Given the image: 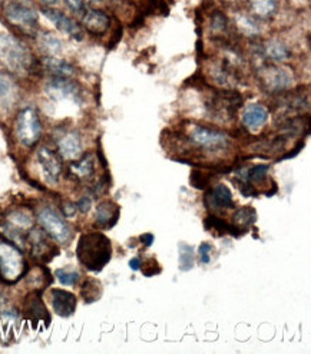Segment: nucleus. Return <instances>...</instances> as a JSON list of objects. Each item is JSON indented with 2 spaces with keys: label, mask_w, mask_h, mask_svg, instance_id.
I'll use <instances>...</instances> for the list:
<instances>
[{
  "label": "nucleus",
  "mask_w": 311,
  "mask_h": 354,
  "mask_svg": "<svg viewBox=\"0 0 311 354\" xmlns=\"http://www.w3.org/2000/svg\"><path fill=\"white\" fill-rule=\"evenodd\" d=\"M76 257L89 271H101L112 257L111 240L102 232L84 234L77 241Z\"/></svg>",
  "instance_id": "f257e3e1"
},
{
  "label": "nucleus",
  "mask_w": 311,
  "mask_h": 354,
  "mask_svg": "<svg viewBox=\"0 0 311 354\" xmlns=\"http://www.w3.org/2000/svg\"><path fill=\"white\" fill-rule=\"evenodd\" d=\"M0 59L15 73H26L33 66V56L25 44L9 33H0Z\"/></svg>",
  "instance_id": "f03ea898"
},
{
  "label": "nucleus",
  "mask_w": 311,
  "mask_h": 354,
  "mask_svg": "<svg viewBox=\"0 0 311 354\" xmlns=\"http://www.w3.org/2000/svg\"><path fill=\"white\" fill-rule=\"evenodd\" d=\"M3 15L6 21L26 33H35L37 29V13L23 0H6L3 3Z\"/></svg>",
  "instance_id": "7ed1b4c3"
},
{
  "label": "nucleus",
  "mask_w": 311,
  "mask_h": 354,
  "mask_svg": "<svg viewBox=\"0 0 311 354\" xmlns=\"http://www.w3.org/2000/svg\"><path fill=\"white\" fill-rule=\"evenodd\" d=\"M25 272V260L19 248L10 243H0V277L5 283H16Z\"/></svg>",
  "instance_id": "20e7f679"
},
{
  "label": "nucleus",
  "mask_w": 311,
  "mask_h": 354,
  "mask_svg": "<svg viewBox=\"0 0 311 354\" xmlns=\"http://www.w3.org/2000/svg\"><path fill=\"white\" fill-rule=\"evenodd\" d=\"M15 132L19 142L25 147H33L41 140L42 124L33 108H25L19 112L15 124Z\"/></svg>",
  "instance_id": "39448f33"
},
{
  "label": "nucleus",
  "mask_w": 311,
  "mask_h": 354,
  "mask_svg": "<svg viewBox=\"0 0 311 354\" xmlns=\"http://www.w3.org/2000/svg\"><path fill=\"white\" fill-rule=\"evenodd\" d=\"M189 141L205 151H221L228 147L229 136L223 131L196 125L189 131Z\"/></svg>",
  "instance_id": "423d86ee"
},
{
  "label": "nucleus",
  "mask_w": 311,
  "mask_h": 354,
  "mask_svg": "<svg viewBox=\"0 0 311 354\" xmlns=\"http://www.w3.org/2000/svg\"><path fill=\"white\" fill-rule=\"evenodd\" d=\"M37 220L52 239L59 243H68L72 237V231L68 223L50 207H44L37 211Z\"/></svg>",
  "instance_id": "0eeeda50"
},
{
  "label": "nucleus",
  "mask_w": 311,
  "mask_h": 354,
  "mask_svg": "<svg viewBox=\"0 0 311 354\" xmlns=\"http://www.w3.org/2000/svg\"><path fill=\"white\" fill-rule=\"evenodd\" d=\"M46 93L57 102H72L79 105L82 102V91L69 77H52L45 86Z\"/></svg>",
  "instance_id": "6e6552de"
},
{
  "label": "nucleus",
  "mask_w": 311,
  "mask_h": 354,
  "mask_svg": "<svg viewBox=\"0 0 311 354\" xmlns=\"http://www.w3.org/2000/svg\"><path fill=\"white\" fill-rule=\"evenodd\" d=\"M261 82L271 92H281L293 86L294 76L287 68L268 66L261 71Z\"/></svg>",
  "instance_id": "1a4fd4ad"
},
{
  "label": "nucleus",
  "mask_w": 311,
  "mask_h": 354,
  "mask_svg": "<svg viewBox=\"0 0 311 354\" xmlns=\"http://www.w3.org/2000/svg\"><path fill=\"white\" fill-rule=\"evenodd\" d=\"M36 158L48 183L56 184L59 181L62 175V162L55 151L48 147H41L36 152Z\"/></svg>",
  "instance_id": "9d476101"
},
{
  "label": "nucleus",
  "mask_w": 311,
  "mask_h": 354,
  "mask_svg": "<svg viewBox=\"0 0 311 354\" xmlns=\"http://www.w3.org/2000/svg\"><path fill=\"white\" fill-rule=\"evenodd\" d=\"M240 102H241V97L237 93L234 92L231 93V91H225V92L223 91L214 96L212 101L209 102L211 113L214 116H221L224 120H227V118H232V115L237 112Z\"/></svg>",
  "instance_id": "9b49d317"
},
{
  "label": "nucleus",
  "mask_w": 311,
  "mask_h": 354,
  "mask_svg": "<svg viewBox=\"0 0 311 354\" xmlns=\"http://www.w3.org/2000/svg\"><path fill=\"white\" fill-rule=\"evenodd\" d=\"M56 145L66 160H76L82 153L81 136L70 129H62L56 133Z\"/></svg>",
  "instance_id": "f8f14e48"
},
{
  "label": "nucleus",
  "mask_w": 311,
  "mask_h": 354,
  "mask_svg": "<svg viewBox=\"0 0 311 354\" xmlns=\"http://www.w3.org/2000/svg\"><path fill=\"white\" fill-rule=\"evenodd\" d=\"M42 13L49 19V21L59 29L61 32H64L65 35L70 36L75 41H82L84 39V32L81 29V26L77 25L73 19H70L69 16L64 15L59 10H55L50 8H45L42 9Z\"/></svg>",
  "instance_id": "ddd939ff"
},
{
  "label": "nucleus",
  "mask_w": 311,
  "mask_h": 354,
  "mask_svg": "<svg viewBox=\"0 0 311 354\" xmlns=\"http://www.w3.org/2000/svg\"><path fill=\"white\" fill-rule=\"evenodd\" d=\"M50 303L53 311L59 317H70L76 310L77 300L75 294L62 290V288H52L50 291Z\"/></svg>",
  "instance_id": "4468645a"
},
{
  "label": "nucleus",
  "mask_w": 311,
  "mask_h": 354,
  "mask_svg": "<svg viewBox=\"0 0 311 354\" xmlns=\"http://www.w3.org/2000/svg\"><path fill=\"white\" fill-rule=\"evenodd\" d=\"M204 204L207 205L208 209H214V211L231 208L234 205V201H232V192L227 185L218 184L212 189L207 191L204 196Z\"/></svg>",
  "instance_id": "2eb2a0df"
},
{
  "label": "nucleus",
  "mask_w": 311,
  "mask_h": 354,
  "mask_svg": "<svg viewBox=\"0 0 311 354\" xmlns=\"http://www.w3.org/2000/svg\"><path fill=\"white\" fill-rule=\"evenodd\" d=\"M268 109L261 105V104H248L241 115V121L244 124L245 128L251 129V131H256L260 129L263 125H265V122L268 121Z\"/></svg>",
  "instance_id": "dca6fc26"
},
{
  "label": "nucleus",
  "mask_w": 311,
  "mask_h": 354,
  "mask_svg": "<svg viewBox=\"0 0 311 354\" xmlns=\"http://www.w3.org/2000/svg\"><path fill=\"white\" fill-rule=\"evenodd\" d=\"M25 314L30 323H33L35 327H37L39 323H45V326H49L50 316L37 294H30V296L25 301Z\"/></svg>",
  "instance_id": "f3484780"
},
{
  "label": "nucleus",
  "mask_w": 311,
  "mask_h": 354,
  "mask_svg": "<svg viewBox=\"0 0 311 354\" xmlns=\"http://www.w3.org/2000/svg\"><path fill=\"white\" fill-rule=\"evenodd\" d=\"M19 97V88L13 77L0 71V108L5 111H10Z\"/></svg>",
  "instance_id": "a211bd4d"
},
{
  "label": "nucleus",
  "mask_w": 311,
  "mask_h": 354,
  "mask_svg": "<svg viewBox=\"0 0 311 354\" xmlns=\"http://www.w3.org/2000/svg\"><path fill=\"white\" fill-rule=\"evenodd\" d=\"M120 214H121V208L118 204H115L113 201H109V200L102 201L98 207H96V212H95L96 224L104 228H111L118 223Z\"/></svg>",
  "instance_id": "6ab92c4d"
},
{
  "label": "nucleus",
  "mask_w": 311,
  "mask_h": 354,
  "mask_svg": "<svg viewBox=\"0 0 311 354\" xmlns=\"http://www.w3.org/2000/svg\"><path fill=\"white\" fill-rule=\"evenodd\" d=\"M82 24L93 35H102L109 28V17L102 10L85 9L82 13Z\"/></svg>",
  "instance_id": "aec40b11"
},
{
  "label": "nucleus",
  "mask_w": 311,
  "mask_h": 354,
  "mask_svg": "<svg viewBox=\"0 0 311 354\" xmlns=\"http://www.w3.org/2000/svg\"><path fill=\"white\" fill-rule=\"evenodd\" d=\"M29 244L33 257L45 261H49L53 257V254L50 252L53 250V245L49 243L46 235L42 231L33 230L29 235Z\"/></svg>",
  "instance_id": "412c9836"
},
{
  "label": "nucleus",
  "mask_w": 311,
  "mask_h": 354,
  "mask_svg": "<svg viewBox=\"0 0 311 354\" xmlns=\"http://www.w3.org/2000/svg\"><path fill=\"white\" fill-rule=\"evenodd\" d=\"M205 228L211 232L214 231L216 232V235L229 234V235H232V237H241V235L244 234L236 225L227 223L225 220H223L220 217H216V215H209V217L205 220Z\"/></svg>",
  "instance_id": "4be33fe9"
},
{
  "label": "nucleus",
  "mask_w": 311,
  "mask_h": 354,
  "mask_svg": "<svg viewBox=\"0 0 311 354\" xmlns=\"http://www.w3.org/2000/svg\"><path fill=\"white\" fill-rule=\"evenodd\" d=\"M232 225H236L240 231L244 234L248 231V228L257 221V211L256 208H252L251 205L248 207H241L236 209L234 215H232Z\"/></svg>",
  "instance_id": "5701e85b"
},
{
  "label": "nucleus",
  "mask_w": 311,
  "mask_h": 354,
  "mask_svg": "<svg viewBox=\"0 0 311 354\" xmlns=\"http://www.w3.org/2000/svg\"><path fill=\"white\" fill-rule=\"evenodd\" d=\"M45 68L55 76V77H70L75 72L73 66L64 61V59H59L56 56H49L45 59Z\"/></svg>",
  "instance_id": "b1692460"
},
{
  "label": "nucleus",
  "mask_w": 311,
  "mask_h": 354,
  "mask_svg": "<svg viewBox=\"0 0 311 354\" xmlns=\"http://www.w3.org/2000/svg\"><path fill=\"white\" fill-rule=\"evenodd\" d=\"M95 171V160L93 155L86 153L82 160L73 162L70 165V174L79 180H88L93 175Z\"/></svg>",
  "instance_id": "393cba45"
},
{
  "label": "nucleus",
  "mask_w": 311,
  "mask_h": 354,
  "mask_svg": "<svg viewBox=\"0 0 311 354\" xmlns=\"http://www.w3.org/2000/svg\"><path fill=\"white\" fill-rule=\"evenodd\" d=\"M37 42L39 46L50 56H56L62 52V42L59 41V37H56L52 33H39Z\"/></svg>",
  "instance_id": "a878e982"
},
{
  "label": "nucleus",
  "mask_w": 311,
  "mask_h": 354,
  "mask_svg": "<svg viewBox=\"0 0 311 354\" xmlns=\"http://www.w3.org/2000/svg\"><path fill=\"white\" fill-rule=\"evenodd\" d=\"M265 53L268 57L273 59L276 62H281V61H287L291 56L290 49L280 41H270L265 45Z\"/></svg>",
  "instance_id": "bb28decb"
},
{
  "label": "nucleus",
  "mask_w": 311,
  "mask_h": 354,
  "mask_svg": "<svg viewBox=\"0 0 311 354\" xmlns=\"http://www.w3.org/2000/svg\"><path fill=\"white\" fill-rule=\"evenodd\" d=\"M102 296V284L95 279H88L82 287V297L86 303H93Z\"/></svg>",
  "instance_id": "cd10ccee"
},
{
  "label": "nucleus",
  "mask_w": 311,
  "mask_h": 354,
  "mask_svg": "<svg viewBox=\"0 0 311 354\" xmlns=\"http://www.w3.org/2000/svg\"><path fill=\"white\" fill-rule=\"evenodd\" d=\"M251 9L260 17H270L277 12V0H251Z\"/></svg>",
  "instance_id": "c85d7f7f"
},
{
  "label": "nucleus",
  "mask_w": 311,
  "mask_h": 354,
  "mask_svg": "<svg viewBox=\"0 0 311 354\" xmlns=\"http://www.w3.org/2000/svg\"><path fill=\"white\" fill-rule=\"evenodd\" d=\"M194 261H196V257H194V248L187 244V243H180L178 244V263H180V270L181 271H189L194 267Z\"/></svg>",
  "instance_id": "c756f323"
},
{
  "label": "nucleus",
  "mask_w": 311,
  "mask_h": 354,
  "mask_svg": "<svg viewBox=\"0 0 311 354\" xmlns=\"http://www.w3.org/2000/svg\"><path fill=\"white\" fill-rule=\"evenodd\" d=\"M237 26L240 30L248 36H254L260 33V25L256 21L254 17H251L248 15H240L237 16Z\"/></svg>",
  "instance_id": "7c9ffc66"
},
{
  "label": "nucleus",
  "mask_w": 311,
  "mask_h": 354,
  "mask_svg": "<svg viewBox=\"0 0 311 354\" xmlns=\"http://www.w3.org/2000/svg\"><path fill=\"white\" fill-rule=\"evenodd\" d=\"M268 176V167L267 165H256L252 168H247V180L252 185L263 184Z\"/></svg>",
  "instance_id": "2f4dec72"
},
{
  "label": "nucleus",
  "mask_w": 311,
  "mask_h": 354,
  "mask_svg": "<svg viewBox=\"0 0 311 354\" xmlns=\"http://www.w3.org/2000/svg\"><path fill=\"white\" fill-rule=\"evenodd\" d=\"M9 220H10L12 225H15L17 228H29L32 225V223H33L32 215L29 212H26V211H22V209L12 212L9 215Z\"/></svg>",
  "instance_id": "473e14b6"
},
{
  "label": "nucleus",
  "mask_w": 311,
  "mask_h": 354,
  "mask_svg": "<svg viewBox=\"0 0 311 354\" xmlns=\"http://www.w3.org/2000/svg\"><path fill=\"white\" fill-rule=\"evenodd\" d=\"M55 275H56V279L59 280V283L64 286H75L77 283V280H79V274H77L76 271H72V270H66V268L56 270Z\"/></svg>",
  "instance_id": "72a5a7b5"
},
{
  "label": "nucleus",
  "mask_w": 311,
  "mask_h": 354,
  "mask_svg": "<svg viewBox=\"0 0 311 354\" xmlns=\"http://www.w3.org/2000/svg\"><path fill=\"white\" fill-rule=\"evenodd\" d=\"M211 176L207 175L205 172H200V171H194L191 174V185L197 189H205L209 185Z\"/></svg>",
  "instance_id": "f704fd0d"
},
{
  "label": "nucleus",
  "mask_w": 311,
  "mask_h": 354,
  "mask_svg": "<svg viewBox=\"0 0 311 354\" xmlns=\"http://www.w3.org/2000/svg\"><path fill=\"white\" fill-rule=\"evenodd\" d=\"M141 270L147 277H152V275H157L161 272V267L155 259H149L145 263H141Z\"/></svg>",
  "instance_id": "c9c22d12"
},
{
  "label": "nucleus",
  "mask_w": 311,
  "mask_h": 354,
  "mask_svg": "<svg viewBox=\"0 0 311 354\" xmlns=\"http://www.w3.org/2000/svg\"><path fill=\"white\" fill-rule=\"evenodd\" d=\"M212 252H214V247L209 243H202L198 248V255H200V261L202 264H209L211 257H212Z\"/></svg>",
  "instance_id": "e433bc0d"
},
{
  "label": "nucleus",
  "mask_w": 311,
  "mask_h": 354,
  "mask_svg": "<svg viewBox=\"0 0 311 354\" xmlns=\"http://www.w3.org/2000/svg\"><path fill=\"white\" fill-rule=\"evenodd\" d=\"M65 2H66L68 8H69L72 12L77 13V15H82V13L85 12V9H86L84 0H65Z\"/></svg>",
  "instance_id": "4c0bfd02"
},
{
  "label": "nucleus",
  "mask_w": 311,
  "mask_h": 354,
  "mask_svg": "<svg viewBox=\"0 0 311 354\" xmlns=\"http://www.w3.org/2000/svg\"><path fill=\"white\" fill-rule=\"evenodd\" d=\"M212 29L214 30H224L225 28H227V21H225V17L224 16H221V15H216L214 16V19H212Z\"/></svg>",
  "instance_id": "58836bf2"
},
{
  "label": "nucleus",
  "mask_w": 311,
  "mask_h": 354,
  "mask_svg": "<svg viewBox=\"0 0 311 354\" xmlns=\"http://www.w3.org/2000/svg\"><path fill=\"white\" fill-rule=\"evenodd\" d=\"M91 207H92V201H91V198H88V196H82V198L76 204V208L84 214H86L91 209Z\"/></svg>",
  "instance_id": "ea45409f"
},
{
  "label": "nucleus",
  "mask_w": 311,
  "mask_h": 354,
  "mask_svg": "<svg viewBox=\"0 0 311 354\" xmlns=\"http://www.w3.org/2000/svg\"><path fill=\"white\" fill-rule=\"evenodd\" d=\"M76 205L75 204H72V203H66L65 205H64V215L65 217H68V218H70V217H73V215L76 214Z\"/></svg>",
  "instance_id": "a19ab883"
},
{
  "label": "nucleus",
  "mask_w": 311,
  "mask_h": 354,
  "mask_svg": "<svg viewBox=\"0 0 311 354\" xmlns=\"http://www.w3.org/2000/svg\"><path fill=\"white\" fill-rule=\"evenodd\" d=\"M141 240H142V243H144L147 247H149V245H152L153 235H152V234H144V235H141Z\"/></svg>",
  "instance_id": "79ce46f5"
},
{
  "label": "nucleus",
  "mask_w": 311,
  "mask_h": 354,
  "mask_svg": "<svg viewBox=\"0 0 311 354\" xmlns=\"http://www.w3.org/2000/svg\"><path fill=\"white\" fill-rule=\"evenodd\" d=\"M129 267H131V270H133V271L141 270V260H140V259H132V260L129 261Z\"/></svg>",
  "instance_id": "37998d69"
},
{
  "label": "nucleus",
  "mask_w": 311,
  "mask_h": 354,
  "mask_svg": "<svg viewBox=\"0 0 311 354\" xmlns=\"http://www.w3.org/2000/svg\"><path fill=\"white\" fill-rule=\"evenodd\" d=\"M44 2L48 3V5H55V3L59 2V0H44Z\"/></svg>",
  "instance_id": "c03bdc74"
},
{
  "label": "nucleus",
  "mask_w": 311,
  "mask_h": 354,
  "mask_svg": "<svg viewBox=\"0 0 311 354\" xmlns=\"http://www.w3.org/2000/svg\"><path fill=\"white\" fill-rule=\"evenodd\" d=\"M3 306H5V299H3L2 296H0V311H2Z\"/></svg>",
  "instance_id": "a18cd8bd"
},
{
  "label": "nucleus",
  "mask_w": 311,
  "mask_h": 354,
  "mask_svg": "<svg viewBox=\"0 0 311 354\" xmlns=\"http://www.w3.org/2000/svg\"><path fill=\"white\" fill-rule=\"evenodd\" d=\"M91 2H102V0H91Z\"/></svg>",
  "instance_id": "49530a36"
}]
</instances>
